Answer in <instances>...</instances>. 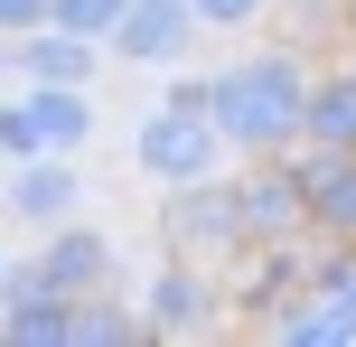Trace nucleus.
I'll list each match as a JSON object with an SVG mask.
<instances>
[{"mask_svg": "<svg viewBox=\"0 0 356 347\" xmlns=\"http://www.w3.org/2000/svg\"><path fill=\"white\" fill-rule=\"evenodd\" d=\"M160 244H169V254H188V263H207V273H225V263L244 254L253 235H244V197H234V169L169 188V207H160Z\"/></svg>", "mask_w": 356, "mask_h": 347, "instance_id": "nucleus-2", "label": "nucleus"}, {"mask_svg": "<svg viewBox=\"0 0 356 347\" xmlns=\"http://www.w3.org/2000/svg\"><path fill=\"white\" fill-rule=\"evenodd\" d=\"M131 169L160 188H188V179H216L225 169V131L216 113H188V104H160L141 131H131Z\"/></svg>", "mask_w": 356, "mask_h": 347, "instance_id": "nucleus-3", "label": "nucleus"}, {"mask_svg": "<svg viewBox=\"0 0 356 347\" xmlns=\"http://www.w3.org/2000/svg\"><path fill=\"white\" fill-rule=\"evenodd\" d=\"M291 169H300V197H309V235L356 244V150L300 141V150H291Z\"/></svg>", "mask_w": 356, "mask_h": 347, "instance_id": "nucleus-8", "label": "nucleus"}, {"mask_svg": "<svg viewBox=\"0 0 356 347\" xmlns=\"http://www.w3.org/2000/svg\"><path fill=\"white\" fill-rule=\"evenodd\" d=\"M216 310H225V291H216L207 263H188V254H169V263H160V282H150V300H141L150 338H207V329H216Z\"/></svg>", "mask_w": 356, "mask_h": 347, "instance_id": "nucleus-7", "label": "nucleus"}, {"mask_svg": "<svg viewBox=\"0 0 356 347\" xmlns=\"http://www.w3.org/2000/svg\"><path fill=\"white\" fill-rule=\"evenodd\" d=\"M188 10H197L207 38H244L253 19H272V0H188Z\"/></svg>", "mask_w": 356, "mask_h": 347, "instance_id": "nucleus-16", "label": "nucleus"}, {"mask_svg": "<svg viewBox=\"0 0 356 347\" xmlns=\"http://www.w3.org/2000/svg\"><path fill=\"white\" fill-rule=\"evenodd\" d=\"M19 29H47V0H0V38H19Z\"/></svg>", "mask_w": 356, "mask_h": 347, "instance_id": "nucleus-18", "label": "nucleus"}, {"mask_svg": "<svg viewBox=\"0 0 356 347\" xmlns=\"http://www.w3.org/2000/svg\"><path fill=\"white\" fill-rule=\"evenodd\" d=\"M29 282H47L56 300H85V291H113L122 282V254H113V235H94V225H47V244H38L29 263H19Z\"/></svg>", "mask_w": 356, "mask_h": 347, "instance_id": "nucleus-5", "label": "nucleus"}, {"mask_svg": "<svg viewBox=\"0 0 356 347\" xmlns=\"http://www.w3.org/2000/svg\"><path fill=\"white\" fill-rule=\"evenodd\" d=\"M300 141L356 150V56H347V66H319V75H309V104H300Z\"/></svg>", "mask_w": 356, "mask_h": 347, "instance_id": "nucleus-13", "label": "nucleus"}, {"mask_svg": "<svg viewBox=\"0 0 356 347\" xmlns=\"http://www.w3.org/2000/svg\"><path fill=\"white\" fill-rule=\"evenodd\" d=\"M263 338L272 347H347L356 338V282H338V291H300Z\"/></svg>", "mask_w": 356, "mask_h": 347, "instance_id": "nucleus-11", "label": "nucleus"}, {"mask_svg": "<svg viewBox=\"0 0 356 347\" xmlns=\"http://www.w3.org/2000/svg\"><path fill=\"white\" fill-rule=\"evenodd\" d=\"M0 282H10V254H0Z\"/></svg>", "mask_w": 356, "mask_h": 347, "instance_id": "nucleus-20", "label": "nucleus"}, {"mask_svg": "<svg viewBox=\"0 0 356 347\" xmlns=\"http://www.w3.org/2000/svg\"><path fill=\"white\" fill-rule=\"evenodd\" d=\"M300 291H309V273H300V235H291V244H244V254H234V282H225V319L272 329Z\"/></svg>", "mask_w": 356, "mask_h": 347, "instance_id": "nucleus-4", "label": "nucleus"}, {"mask_svg": "<svg viewBox=\"0 0 356 347\" xmlns=\"http://www.w3.org/2000/svg\"><path fill=\"white\" fill-rule=\"evenodd\" d=\"M0 160H38V131H29V104H0Z\"/></svg>", "mask_w": 356, "mask_h": 347, "instance_id": "nucleus-17", "label": "nucleus"}, {"mask_svg": "<svg viewBox=\"0 0 356 347\" xmlns=\"http://www.w3.org/2000/svg\"><path fill=\"white\" fill-rule=\"evenodd\" d=\"M122 10H131V0H47V19H56V29L94 38V47H113V29H122Z\"/></svg>", "mask_w": 356, "mask_h": 347, "instance_id": "nucleus-15", "label": "nucleus"}, {"mask_svg": "<svg viewBox=\"0 0 356 347\" xmlns=\"http://www.w3.org/2000/svg\"><path fill=\"white\" fill-rule=\"evenodd\" d=\"M19 104H29L38 160H47V150H66V160H75V150L94 141V94H85V85H29Z\"/></svg>", "mask_w": 356, "mask_h": 347, "instance_id": "nucleus-12", "label": "nucleus"}, {"mask_svg": "<svg viewBox=\"0 0 356 347\" xmlns=\"http://www.w3.org/2000/svg\"><path fill=\"white\" fill-rule=\"evenodd\" d=\"M234 197H244V235H253V244H291V235H309V197H300L291 150H272V160L234 169Z\"/></svg>", "mask_w": 356, "mask_h": 347, "instance_id": "nucleus-6", "label": "nucleus"}, {"mask_svg": "<svg viewBox=\"0 0 356 347\" xmlns=\"http://www.w3.org/2000/svg\"><path fill=\"white\" fill-rule=\"evenodd\" d=\"M188 38H197V10H188V0H131L122 29H113V56H122V66H178Z\"/></svg>", "mask_w": 356, "mask_h": 347, "instance_id": "nucleus-10", "label": "nucleus"}, {"mask_svg": "<svg viewBox=\"0 0 356 347\" xmlns=\"http://www.w3.org/2000/svg\"><path fill=\"white\" fill-rule=\"evenodd\" d=\"M66 347H150V319L122 310L113 291H85V300H66Z\"/></svg>", "mask_w": 356, "mask_h": 347, "instance_id": "nucleus-14", "label": "nucleus"}, {"mask_svg": "<svg viewBox=\"0 0 356 347\" xmlns=\"http://www.w3.org/2000/svg\"><path fill=\"white\" fill-rule=\"evenodd\" d=\"M309 47H253L216 75V131H225L234 160H272V150H300V104H309Z\"/></svg>", "mask_w": 356, "mask_h": 347, "instance_id": "nucleus-1", "label": "nucleus"}, {"mask_svg": "<svg viewBox=\"0 0 356 347\" xmlns=\"http://www.w3.org/2000/svg\"><path fill=\"white\" fill-rule=\"evenodd\" d=\"M338 19H347V29H356V0H338Z\"/></svg>", "mask_w": 356, "mask_h": 347, "instance_id": "nucleus-19", "label": "nucleus"}, {"mask_svg": "<svg viewBox=\"0 0 356 347\" xmlns=\"http://www.w3.org/2000/svg\"><path fill=\"white\" fill-rule=\"evenodd\" d=\"M0 207H10L19 225H66L75 207H85V179L66 169V150H47V160H10V188H0Z\"/></svg>", "mask_w": 356, "mask_h": 347, "instance_id": "nucleus-9", "label": "nucleus"}]
</instances>
